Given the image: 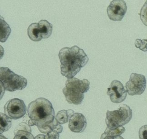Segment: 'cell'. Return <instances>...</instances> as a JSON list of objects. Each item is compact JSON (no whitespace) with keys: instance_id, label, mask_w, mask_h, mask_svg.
<instances>
[{"instance_id":"obj_1","label":"cell","mask_w":147,"mask_h":139,"mask_svg":"<svg viewBox=\"0 0 147 139\" xmlns=\"http://www.w3.org/2000/svg\"><path fill=\"white\" fill-rule=\"evenodd\" d=\"M58 57L61 75L68 79L74 78L89 61L84 50L76 45L63 48L60 50Z\"/></svg>"},{"instance_id":"obj_2","label":"cell","mask_w":147,"mask_h":139,"mask_svg":"<svg viewBox=\"0 0 147 139\" xmlns=\"http://www.w3.org/2000/svg\"><path fill=\"white\" fill-rule=\"evenodd\" d=\"M27 110L29 117L38 129L45 127L55 119L54 108L46 98L40 97L32 102Z\"/></svg>"},{"instance_id":"obj_3","label":"cell","mask_w":147,"mask_h":139,"mask_svg":"<svg viewBox=\"0 0 147 139\" xmlns=\"http://www.w3.org/2000/svg\"><path fill=\"white\" fill-rule=\"evenodd\" d=\"M90 84L89 81L86 79L81 80L74 77L67 79L63 90L67 101L75 105L81 104L84 97V93L89 90Z\"/></svg>"},{"instance_id":"obj_4","label":"cell","mask_w":147,"mask_h":139,"mask_svg":"<svg viewBox=\"0 0 147 139\" xmlns=\"http://www.w3.org/2000/svg\"><path fill=\"white\" fill-rule=\"evenodd\" d=\"M0 81L1 88L11 92L22 90L28 84L26 79L18 75L8 67L0 68Z\"/></svg>"},{"instance_id":"obj_5","label":"cell","mask_w":147,"mask_h":139,"mask_svg":"<svg viewBox=\"0 0 147 139\" xmlns=\"http://www.w3.org/2000/svg\"><path fill=\"white\" fill-rule=\"evenodd\" d=\"M132 117L130 108L126 104H122L117 110L107 111L106 124L109 129L114 130L129 123Z\"/></svg>"},{"instance_id":"obj_6","label":"cell","mask_w":147,"mask_h":139,"mask_svg":"<svg viewBox=\"0 0 147 139\" xmlns=\"http://www.w3.org/2000/svg\"><path fill=\"white\" fill-rule=\"evenodd\" d=\"M5 114L11 119H19L24 116L26 107L24 102L19 98L10 100L5 105Z\"/></svg>"},{"instance_id":"obj_7","label":"cell","mask_w":147,"mask_h":139,"mask_svg":"<svg viewBox=\"0 0 147 139\" xmlns=\"http://www.w3.org/2000/svg\"><path fill=\"white\" fill-rule=\"evenodd\" d=\"M146 79L144 76L133 73L131 75L129 80L126 83V89L130 96L141 95L145 91Z\"/></svg>"},{"instance_id":"obj_8","label":"cell","mask_w":147,"mask_h":139,"mask_svg":"<svg viewBox=\"0 0 147 139\" xmlns=\"http://www.w3.org/2000/svg\"><path fill=\"white\" fill-rule=\"evenodd\" d=\"M127 10L126 3L123 0H114L111 1L107 8V14L110 20L122 21Z\"/></svg>"},{"instance_id":"obj_9","label":"cell","mask_w":147,"mask_h":139,"mask_svg":"<svg viewBox=\"0 0 147 139\" xmlns=\"http://www.w3.org/2000/svg\"><path fill=\"white\" fill-rule=\"evenodd\" d=\"M107 94L110 97L112 103L119 104L125 100L127 96V91L124 89L122 83L117 80H114L108 89Z\"/></svg>"},{"instance_id":"obj_10","label":"cell","mask_w":147,"mask_h":139,"mask_svg":"<svg viewBox=\"0 0 147 139\" xmlns=\"http://www.w3.org/2000/svg\"><path fill=\"white\" fill-rule=\"evenodd\" d=\"M87 125V120L84 115L76 113L70 118L68 127L73 132L82 133L86 129Z\"/></svg>"},{"instance_id":"obj_11","label":"cell","mask_w":147,"mask_h":139,"mask_svg":"<svg viewBox=\"0 0 147 139\" xmlns=\"http://www.w3.org/2000/svg\"><path fill=\"white\" fill-rule=\"evenodd\" d=\"M31 132L32 130L28 125L21 123L15 129L13 139H34Z\"/></svg>"},{"instance_id":"obj_12","label":"cell","mask_w":147,"mask_h":139,"mask_svg":"<svg viewBox=\"0 0 147 139\" xmlns=\"http://www.w3.org/2000/svg\"><path fill=\"white\" fill-rule=\"evenodd\" d=\"M28 35L30 40L37 42L41 41L42 37L38 27V23H32L28 29Z\"/></svg>"},{"instance_id":"obj_13","label":"cell","mask_w":147,"mask_h":139,"mask_svg":"<svg viewBox=\"0 0 147 139\" xmlns=\"http://www.w3.org/2000/svg\"><path fill=\"white\" fill-rule=\"evenodd\" d=\"M38 27L43 39L49 38L52 34L53 26L46 20H41L38 22Z\"/></svg>"},{"instance_id":"obj_14","label":"cell","mask_w":147,"mask_h":139,"mask_svg":"<svg viewBox=\"0 0 147 139\" xmlns=\"http://www.w3.org/2000/svg\"><path fill=\"white\" fill-rule=\"evenodd\" d=\"M42 133L48 134L52 132L56 131L59 133H61L63 132V127L57 121L56 119L54 121L50 124L47 125L43 128L38 129Z\"/></svg>"},{"instance_id":"obj_15","label":"cell","mask_w":147,"mask_h":139,"mask_svg":"<svg viewBox=\"0 0 147 139\" xmlns=\"http://www.w3.org/2000/svg\"><path fill=\"white\" fill-rule=\"evenodd\" d=\"M11 32L9 25L1 17V42L4 43L7 40Z\"/></svg>"},{"instance_id":"obj_16","label":"cell","mask_w":147,"mask_h":139,"mask_svg":"<svg viewBox=\"0 0 147 139\" xmlns=\"http://www.w3.org/2000/svg\"><path fill=\"white\" fill-rule=\"evenodd\" d=\"M0 132L1 134L7 132L11 128V120L6 114L1 113L0 114Z\"/></svg>"},{"instance_id":"obj_17","label":"cell","mask_w":147,"mask_h":139,"mask_svg":"<svg viewBox=\"0 0 147 139\" xmlns=\"http://www.w3.org/2000/svg\"><path fill=\"white\" fill-rule=\"evenodd\" d=\"M125 130L126 129L123 126L119 127L117 129L114 130H111L109 129V128H107L105 131L101 136L100 139H104L105 137L108 136H120L125 132Z\"/></svg>"},{"instance_id":"obj_18","label":"cell","mask_w":147,"mask_h":139,"mask_svg":"<svg viewBox=\"0 0 147 139\" xmlns=\"http://www.w3.org/2000/svg\"><path fill=\"white\" fill-rule=\"evenodd\" d=\"M69 118H70V117L68 113V111L62 110L58 112L57 114L56 115L55 119L60 125H63L68 121Z\"/></svg>"},{"instance_id":"obj_19","label":"cell","mask_w":147,"mask_h":139,"mask_svg":"<svg viewBox=\"0 0 147 139\" xmlns=\"http://www.w3.org/2000/svg\"><path fill=\"white\" fill-rule=\"evenodd\" d=\"M59 133L57 132L54 131L47 134L46 135L39 134L36 136L34 139H59Z\"/></svg>"},{"instance_id":"obj_20","label":"cell","mask_w":147,"mask_h":139,"mask_svg":"<svg viewBox=\"0 0 147 139\" xmlns=\"http://www.w3.org/2000/svg\"><path fill=\"white\" fill-rule=\"evenodd\" d=\"M135 45L136 48L140 49L141 50L144 52H147V40L136 39Z\"/></svg>"},{"instance_id":"obj_21","label":"cell","mask_w":147,"mask_h":139,"mask_svg":"<svg viewBox=\"0 0 147 139\" xmlns=\"http://www.w3.org/2000/svg\"><path fill=\"white\" fill-rule=\"evenodd\" d=\"M140 17L144 25L147 26V1L141 9Z\"/></svg>"},{"instance_id":"obj_22","label":"cell","mask_w":147,"mask_h":139,"mask_svg":"<svg viewBox=\"0 0 147 139\" xmlns=\"http://www.w3.org/2000/svg\"><path fill=\"white\" fill-rule=\"evenodd\" d=\"M140 139H147V125L141 127L139 130Z\"/></svg>"},{"instance_id":"obj_23","label":"cell","mask_w":147,"mask_h":139,"mask_svg":"<svg viewBox=\"0 0 147 139\" xmlns=\"http://www.w3.org/2000/svg\"><path fill=\"white\" fill-rule=\"evenodd\" d=\"M103 139H124L122 136H108L105 137Z\"/></svg>"},{"instance_id":"obj_24","label":"cell","mask_w":147,"mask_h":139,"mask_svg":"<svg viewBox=\"0 0 147 139\" xmlns=\"http://www.w3.org/2000/svg\"><path fill=\"white\" fill-rule=\"evenodd\" d=\"M28 125L30 126H33V125H34V124H33V123L32 122V120L30 119L29 121H28Z\"/></svg>"},{"instance_id":"obj_25","label":"cell","mask_w":147,"mask_h":139,"mask_svg":"<svg viewBox=\"0 0 147 139\" xmlns=\"http://www.w3.org/2000/svg\"><path fill=\"white\" fill-rule=\"evenodd\" d=\"M1 139H8L7 138H6V137H5L3 135H1Z\"/></svg>"}]
</instances>
